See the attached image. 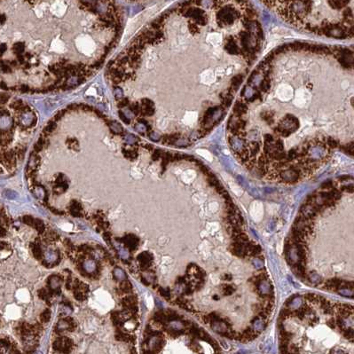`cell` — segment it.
Instances as JSON below:
<instances>
[{
  "mask_svg": "<svg viewBox=\"0 0 354 354\" xmlns=\"http://www.w3.org/2000/svg\"><path fill=\"white\" fill-rule=\"evenodd\" d=\"M281 18L297 26L312 27L319 14L327 11L336 17L349 32H352V0H262ZM326 12V13H327Z\"/></svg>",
  "mask_w": 354,
  "mask_h": 354,
  "instance_id": "6da1fadb",
  "label": "cell"
},
{
  "mask_svg": "<svg viewBox=\"0 0 354 354\" xmlns=\"http://www.w3.org/2000/svg\"><path fill=\"white\" fill-rule=\"evenodd\" d=\"M275 96L279 101L288 102L294 97V91L289 84H279L275 91Z\"/></svg>",
  "mask_w": 354,
  "mask_h": 354,
  "instance_id": "7a4b0ae2",
  "label": "cell"
},
{
  "mask_svg": "<svg viewBox=\"0 0 354 354\" xmlns=\"http://www.w3.org/2000/svg\"><path fill=\"white\" fill-rule=\"evenodd\" d=\"M53 346V349L55 351H60V352L68 353V352H70V351L73 347V342L70 338L63 336V337L56 339Z\"/></svg>",
  "mask_w": 354,
  "mask_h": 354,
  "instance_id": "3957f363",
  "label": "cell"
},
{
  "mask_svg": "<svg viewBox=\"0 0 354 354\" xmlns=\"http://www.w3.org/2000/svg\"><path fill=\"white\" fill-rule=\"evenodd\" d=\"M75 328V323L74 319L70 317H67L65 319H61L58 321L55 331L56 333L60 334V333L63 332L64 330L73 331Z\"/></svg>",
  "mask_w": 354,
  "mask_h": 354,
  "instance_id": "277c9868",
  "label": "cell"
},
{
  "mask_svg": "<svg viewBox=\"0 0 354 354\" xmlns=\"http://www.w3.org/2000/svg\"><path fill=\"white\" fill-rule=\"evenodd\" d=\"M61 282H62V278L60 277L59 275H52V276H50L48 280H47L49 290L51 292H57L59 294Z\"/></svg>",
  "mask_w": 354,
  "mask_h": 354,
  "instance_id": "5b68a950",
  "label": "cell"
},
{
  "mask_svg": "<svg viewBox=\"0 0 354 354\" xmlns=\"http://www.w3.org/2000/svg\"><path fill=\"white\" fill-rule=\"evenodd\" d=\"M89 291V288L85 283L80 282L79 285L75 289L74 296L76 300L78 301H83L87 297V294Z\"/></svg>",
  "mask_w": 354,
  "mask_h": 354,
  "instance_id": "8992f818",
  "label": "cell"
},
{
  "mask_svg": "<svg viewBox=\"0 0 354 354\" xmlns=\"http://www.w3.org/2000/svg\"><path fill=\"white\" fill-rule=\"evenodd\" d=\"M138 260L140 261L141 268L144 269V270H147V269H148L149 267H150V265H152L153 256L149 252H142L141 254L139 255Z\"/></svg>",
  "mask_w": 354,
  "mask_h": 354,
  "instance_id": "52a82bcc",
  "label": "cell"
},
{
  "mask_svg": "<svg viewBox=\"0 0 354 354\" xmlns=\"http://www.w3.org/2000/svg\"><path fill=\"white\" fill-rule=\"evenodd\" d=\"M122 242H124V244L126 245V247L130 250H134L137 249L138 245H139V238L133 234H128L126 235L125 237H123L122 239Z\"/></svg>",
  "mask_w": 354,
  "mask_h": 354,
  "instance_id": "ba28073f",
  "label": "cell"
},
{
  "mask_svg": "<svg viewBox=\"0 0 354 354\" xmlns=\"http://www.w3.org/2000/svg\"><path fill=\"white\" fill-rule=\"evenodd\" d=\"M69 211L72 216L74 217H82L83 213H82V206L81 204L76 202V201H71L70 205H69Z\"/></svg>",
  "mask_w": 354,
  "mask_h": 354,
  "instance_id": "9c48e42d",
  "label": "cell"
},
{
  "mask_svg": "<svg viewBox=\"0 0 354 354\" xmlns=\"http://www.w3.org/2000/svg\"><path fill=\"white\" fill-rule=\"evenodd\" d=\"M230 252L240 257V258H244L246 257H248V252L246 251L243 248H236V247H233V246H230Z\"/></svg>",
  "mask_w": 354,
  "mask_h": 354,
  "instance_id": "30bf717a",
  "label": "cell"
},
{
  "mask_svg": "<svg viewBox=\"0 0 354 354\" xmlns=\"http://www.w3.org/2000/svg\"><path fill=\"white\" fill-rule=\"evenodd\" d=\"M30 247H31V251L33 253V256L35 258L37 259H41L42 257H43V251L41 250V247L40 245H38L37 243L34 242V243H31L30 244Z\"/></svg>",
  "mask_w": 354,
  "mask_h": 354,
  "instance_id": "8fae6325",
  "label": "cell"
},
{
  "mask_svg": "<svg viewBox=\"0 0 354 354\" xmlns=\"http://www.w3.org/2000/svg\"><path fill=\"white\" fill-rule=\"evenodd\" d=\"M289 317H294V313H293V311H291L289 308L285 307L283 309H281L280 311V313H279V320H283Z\"/></svg>",
  "mask_w": 354,
  "mask_h": 354,
  "instance_id": "7c38bea8",
  "label": "cell"
},
{
  "mask_svg": "<svg viewBox=\"0 0 354 354\" xmlns=\"http://www.w3.org/2000/svg\"><path fill=\"white\" fill-rule=\"evenodd\" d=\"M120 289L123 293H130L132 290V286L130 284V281L128 280H123L120 284Z\"/></svg>",
  "mask_w": 354,
  "mask_h": 354,
  "instance_id": "4fadbf2b",
  "label": "cell"
},
{
  "mask_svg": "<svg viewBox=\"0 0 354 354\" xmlns=\"http://www.w3.org/2000/svg\"><path fill=\"white\" fill-rule=\"evenodd\" d=\"M33 227L36 228L37 232L39 233H43L46 227H45V224L44 222L41 220V219H35L34 221V224H33Z\"/></svg>",
  "mask_w": 354,
  "mask_h": 354,
  "instance_id": "5bb4252c",
  "label": "cell"
},
{
  "mask_svg": "<svg viewBox=\"0 0 354 354\" xmlns=\"http://www.w3.org/2000/svg\"><path fill=\"white\" fill-rule=\"evenodd\" d=\"M38 297L47 302V301H49V299L51 297V291L46 290V289H39L38 290Z\"/></svg>",
  "mask_w": 354,
  "mask_h": 354,
  "instance_id": "9a60e30c",
  "label": "cell"
},
{
  "mask_svg": "<svg viewBox=\"0 0 354 354\" xmlns=\"http://www.w3.org/2000/svg\"><path fill=\"white\" fill-rule=\"evenodd\" d=\"M234 290H235V288L233 285L225 284V285L222 286V291H223V294L224 296H231L234 292Z\"/></svg>",
  "mask_w": 354,
  "mask_h": 354,
  "instance_id": "2e32d148",
  "label": "cell"
},
{
  "mask_svg": "<svg viewBox=\"0 0 354 354\" xmlns=\"http://www.w3.org/2000/svg\"><path fill=\"white\" fill-rule=\"evenodd\" d=\"M335 325H336V327H339V329H340V332H344V330L345 329V320H344V318H342V317L340 316V315H338L337 314V316H336V319H335Z\"/></svg>",
  "mask_w": 354,
  "mask_h": 354,
  "instance_id": "e0dca14e",
  "label": "cell"
},
{
  "mask_svg": "<svg viewBox=\"0 0 354 354\" xmlns=\"http://www.w3.org/2000/svg\"><path fill=\"white\" fill-rule=\"evenodd\" d=\"M50 319H51V311L49 310V309H46V310H45L42 313H41V315H40V320H41V322H43V323H46V322H48L49 320H50Z\"/></svg>",
  "mask_w": 354,
  "mask_h": 354,
  "instance_id": "ac0fdd59",
  "label": "cell"
},
{
  "mask_svg": "<svg viewBox=\"0 0 354 354\" xmlns=\"http://www.w3.org/2000/svg\"><path fill=\"white\" fill-rule=\"evenodd\" d=\"M115 338L118 340V341H122V342H128L130 339V336L128 334H125L122 331H118L115 335Z\"/></svg>",
  "mask_w": 354,
  "mask_h": 354,
  "instance_id": "d6986e66",
  "label": "cell"
},
{
  "mask_svg": "<svg viewBox=\"0 0 354 354\" xmlns=\"http://www.w3.org/2000/svg\"><path fill=\"white\" fill-rule=\"evenodd\" d=\"M261 252H262V249H261L260 246L255 244V245L252 247V249L250 250V253H249V256H250V257H258V256L260 255Z\"/></svg>",
  "mask_w": 354,
  "mask_h": 354,
  "instance_id": "ffe728a7",
  "label": "cell"
},
{
  "mask_svg": "<svg viewBox=\"0 0 354 354\" xmlns=\"http://www.w3.org/2000/svg\"><path fill=\"white\" fill-rule=\"evenodd\" d=\"M304 297H305V299L306 301H309V302H312V303H319V296L315 295V294H312V293H308V294H305V295L304 296Z\"/></svg>",
  "mask_w": 354,
  "mask_h": 354,
  "instance_id": "44dd1931",
  "label": "cell"
},
{
  "mask_svg": "<svg viewBox=\"0 0 354 354\" xmlns=\"http://www.w3.org/2000/svg\"><path fill=\"white\" fill-rule=\"evenodd\" d=\"M343 334H344V336H345L346 339H348V340H351L352 342L353 341L354 333H353V329H352V327L345 328V330H344V332H343Z\"/></svg>",
  "mask_w": 354,
  "mask_h": 354,
  "instance_id": "7402d4cb",
  "label": "cell"
},
{
  "mask_svg": "<svg viewBox=\"0 0 354 354\" xmlns=\"http://www.w3.org/2000/svg\"><path fill=\"white\" fill-rule=\"evenodd\" d=\"M113 273H114V276L118 279H125V277H126L125 272L122 270L121 268H115V269L114 270V272H113Z\"/></svg>",
  "mask_w": 354,
  "mask_h": 354,
  "instance_id": "603a6c76",
  "label": "cell"
},
{
  "mask_svg": "<svg viewBox=\"0 0 354 354\" xmlns=\"http://www.w3.org/2000/svg\"><path fill=\"white\" fill-rule=\"evenodd\" d=\"M22 221H23V223L28 224L29 226H33L34 221H35V218H34L32 216H30V215H26V216L23 217Z\"/></svg>",
  "mask_w": 354,
  "mask_h": 354,
  "instance_id": "cb8c5ba5",
  "label": "cell"
},
{
  "mask_svg": "<svg viewBox=\"0 0 354 354\" xmlns=\"http://www.w3.org/2000/svg\"><path fill=\"white\" fill-rule=\"evenodd\" d=\"M159 293L162 297H165L166 299H169L170 297V291L169 289H162V288H160L159 289Z\"/></svg>",
  "mask_w": 354,
  "mask_h": 354,
  "instance_id": "d4e9b609",
  "label": "cell"
},
{
  "mask_svg": "<svg viewBox=\"0 0 354 354\" xmlns=\"http://www.w3.org/2000/svg\"><path fill=\"white\" fill-rule=\"evenodd\" d=\"M47 239H48L49 241H51V242H55V241H57V240L59 239V235H58V233H55V232L51 231V232H49L48 234H47Z\"/></svg>",
  "mask_w": 354,
  "mask_h": 354,
  "instance_id": "484cf974",
  "label": "cell"
},
{
  "mask_svg": "<svg viewBox=\"0 0 354 354\" xmlns=\"http://www.w3.org/2000/svg\"><path fill=\"white\" fill-rule=\"evenodd\" d=\"M293 313H294V317H297L299 319H301V320L305 319V313L301 309H298V310H296V311H293Z\"/></svg>",
  "mask_w": 354,
  "mask_h": 354,
  "instance_id": "4316f807",
  "label": "cell"
},
{
  "mask_svg": "<svg viewBox=\"0 0 354 354\" xmlns=\"http://www.w3.org/2000/svg\"><path fill=\"white\" fill-rule=\"evenodd\" d=\"M10 96L6 93H1L0 94V104H6L9 100Z\"/></svg>",
  "mask_w": 354,
  "mask_h": 354,
  "instance_id": "83f0119b",
  "label": "cell"
},
{
  "mask_svg": "<svg viewBox=\"0 0 354 354\" xmlns=\"http://www.w3.org/2000/svg\"><path fill=\"white\" fill-rule=\"evenodd\" d=\"M279 352L281 353H289V345H285V344L279 343Z\"/></svg>",
  "mask_w": 354,
  "mask_h": 354,
  "instance_id": "f1b7e54d",
  "label": "cell"
},
{
  "mask_svg": "<svg viewBox=\"0 0 354 354\" xmlns=\"http://www.w3.org/2000/svg\"><path fill=\"white\" fill-rule=\"evenodd\" d=\"M318 322H319V318L317 316H315L314 314H313V317H312V318L309 319V320H308V324H309V326L311 327L315 326Z\"/></svg>",
  "mask_w": 354,
  "mask_h": 354,
  "instance_id": "f546056e",
  "label": "cell"
},
{
  "mask_svg": "<svg viewBox=\"0 0 354 354\" xmlns=\"http://www.w3.org/2000/svg\"><path fill=\"white\" fill-rule=\"evenodd\" d=\"M341 191L343 192H347V193H352L353 192V186H343L341 187Z\"/></svg>",
  "mask_w": 354,
  "mask_h": 354,
  "instance_id": "4dcf8cb0",
  "label": "cell"
},
{
  "mask_svg": "<svg viewBox=\"0 0 354 354\" xmlns=\"http://www.w3.org/2000/svg\"><path fill=\"white\" fill-rule=\"evenodd\" d=\"M204 282H205V280H198V281L196 282L195 288V289L196 291H199V290H201V289L203 288V286H204Z\"/></svg>",
  "mask_w": 354,
  "mask_h": 354,
  "instance_id": "1f68e13d",
  "label": "cell"
},
{
  "mask_svg": "<svg viewBox=\"0 0 354 354\" xmlns=\"http://www.w3.org/2000/svg\"><path fill=\"white\" fill-rule=\"evenodd\" d=\"M327 326L329 327L330 328H332V329H335V327H336V325H335V319H333V318H331V319H329L327 321Z\"/></svg>",
  "mask_w": 354,
  "mask_h": 354,
  "instance_id": "d6a6232c",
  "label": "cell"
},
{
  "mask_svg": "<svg viewBox=\"0 0 354 354\" xmlns=\"http://www.w3.org/2000/svg\"><path fill=\"white\" fill-rule=\"evenodd\" d=\"M64 244H65L66 248H67L68 250H74V245L72 244V242H70L69 240H65Z\"/></svg>",
  "mask_w": 354,
  "mask_h": 354,
  "instance_id": "836d02e7",
  "label": "cell"
},
{
  "mask_svg": "<svg viewBox=\"0 0 354 354\" xmlns=\"http://www.w3.org/2000/svg\"><path fill=\"white\" fill-rule=\"evenodd\" d=\"M263 305H260V304H256V305H252V310L254 311V312H260L261 310L263 309Z\"/></svg>",
  "mask_w": 354,
  "mask_h": 354,
  "instance_id": "e575fe53",
  "label": "cell"
},
{
  "mask_svg": "<svg viewBox=\"0 0 354 354\" xmlns=\"http://www.w3.org/2000/svg\"><path fill=\"white\" fill-rule=\"evenodd\" d=\"M333 182L332 181H327V182H325V183H323L322 184V186H321V188H323V189H328V188H332L333 187Z\"/></svg>",
  "mask_w": 354,
  "mask_h": 354,
  "instance_id": "d590c367",
  "label": "cell"
},
{
  "mask_svg": "<svg viewBox=\"0 0 354 354\" xmlns=\"http://www.w3.org/2000/svg\"><path fill=\"white\" fill-rule=\"evenodd\" d=\"M290 352H291L297 353V352H299L300 351H299V349H298V347L297 345H294V344H291V345H290Z\"/></svg>",
  "mask_w": 354,
  "mask_h": 354,
  "instance_id": "8d00e7d4",
  "label": "cell"
},
{
  "mask_svg": "<svg viewBox=\"0 0 354 354\" xmlns=\"http://www.w3.org/2000/svg\"><path fill=\"white\" fill-rule=\"evenodd\" d=\"M103 238L105 239V241L107 242V243H108V244H110V243H109V242H110V240H111L110 233H105L104 234H103Z\"/></svg>",
  "mask_w": 354,
  "mask_h": 354,
  "instance_id": "74e56055",
  "label": "cell"
},
{
  "mask_svg": "<svg viewBox=\"0 0 354 354\" xmlns=\"http://www.w3.org/2000/svg\"><path fill=\"white\" fill-rule=\"evenodd\" d=\"M297 297V295H293L292 297H290L286 301V303H285V305L286 306H289V305H290V303H292L293 302V300H294V298Z\"/></svg>",
  "mask_w": 354,
  "mask_h": 354,
  "instance_id": "f35d334b",
  "label": "cell"
},
{
  "mask_svg": "<svg viewBox=\"0 0 354 354\" xmlns=\"http://www.w3.org/2000/svg\"><path fill=\"white\" fill-rule=\"evenodd\" d=\"M8 247H9V245H8L7 243H5V242H0V249H1V250L8 249Z\"/></svg>",
  "mask_w": 354,
  "mask_h": 354,
  "instance_id": "ab89813d",
  "label": "cell"
},
{
  "mask_svg": "<svg viewBox=\"0 0 354 354\" xmlns=\"http://www.w3.org/2000/svg\"><path fill=\"white\" fill-rule=\"evenodd\" d=\"M232 279H233V277H232V275L229 274V273L224 274L223 277H222V279H224V280H232Z\"/></svg>",
  "mask_w": 354,
  "mask_h": 354,
  "instance_id": "60d3db41",
  "label": "cell"
},
{
  "mask_svg": "<svg viewBox=\"0 0 354 354\" xmlns=\"http://www.w3.org/2000/svg\"><path fill=\"white\" fill-rule=\"evenodd\" d=\"M5 234H6V230L4 227L0 226V237H4L5 236Z\"/></svg>",
  "mask_w": 354,
  "mask_h": 354,
  "instance_id": "b9f144b4",
  "label": "cell"
},
{
  "mask_svg": "<svg viewBox=\"0 0 354 354\" xmlns=\"http://www.w3.org/2000/svg\"><path fill=\"white\" fill-rule=\"evenodd\" d=\"M214 299H215V300H218V297H217V296L216 295V296H214Z\"/></svg>",
  "mask_w": 354,
  "mask_h": 354,
  "instance_id": "7bdbcfd3",
  "label": "cell"
}]
</instances>
